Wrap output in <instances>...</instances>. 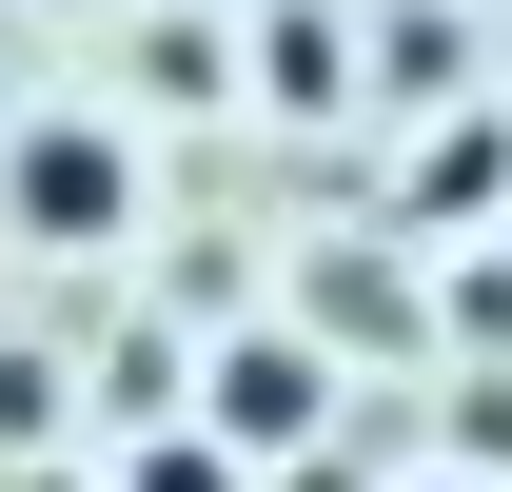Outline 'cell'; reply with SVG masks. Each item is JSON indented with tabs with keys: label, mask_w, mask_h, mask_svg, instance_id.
Instances as JSON below:
<instances>
[{
	"label": "cell",
	"mask_w": 512,
	"mask_h": 492,
	"mask_svg": "<svg viewBox=\"0 0 512 492\" xmlns=\"http://www.w3.org/2000/svg\"><path fill=\"white\" fill-rule=\"evenodd\" d=\"M0 197H20V237H119V217H138V158H119V138H99V119H40V138H20V158H0Z\"/></svg>",
	"instance_id": "obj_1"
},
{
	"label": "cell",
	"mask_w": 512,
	"mask_h": 492,
	"mask_svg": "<svg viewBox=\"0 0 512 492\" xmlns=\"http://www.w3.org/2000/svg\"><path fill=\"white\" fill-rule=\"evenodd\" d=\"M217 433H237V453H296V433H316V355H296V335H237V355H217Z\"/></svg>",
	"instance_id": "obj_2"
},
{
	"label": "cell",
	"mask_w": 512,
	"mask_h": 492,
	"mask_svg": "<svg viewBox=\"0 0 512 492\" xmlns=\"http://www.w3.org/2000/svg\"><path fill=\"white\" fill-rule=\"evenodd\" d=\"M434 492H473V473H434Z\"/></svg>",
	"instance_id": "obj_4"
},
{
	"label": "cell",
	"mask_w": 512,
	"mask_h": 492,
	"mask_svg": "<svg viewBox=\"0 0 512 492\" xmlns=\"http://www.w3.org/2000/svg\"><path fill=\"white\" fill-rule=\"evenodd\" d=\"M138 492H237V433H178V453H138Z\"/></svg>",
	"instance_id": "obj_3"
}]
</instances>
